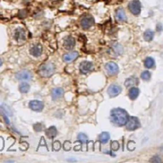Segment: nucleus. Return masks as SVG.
Wrapping results in <instances>:
<instances>
[{"instance_id":"c85d7f7f","label":"nucleus","mask_w":163,"mask_h":163,"mask_svg":"<svg viewBox=\"0 0 163 163\" xmlns=\"http://www.w3.org/2000/svg\"><path fill=\"white\" fill-rule=\"evenodd\" d=\"M151 162H162V160L159 158V156H154L152 159H150Z\"/></svg>"},{"instance_id":"ddd939ff","label":"nucleus","mask_w":163,"mask_h":163,"mask_svg":"<svg viewBox=\"0 0 163 163\" xmlns=\"http://www.w3.org/2000/svg\"><path fill=\"white\" fill-rule=\"evenodd\" d=\"M42 52H43V48L40 44L33 45L30 50L31 55L34 57H39L42 55Z\"/></svg>"},{"instance_id":"20e7f679","label":"nucleus","mask_w":163,"mask_h":163,"mask_svg":"<svg viewBox=\"0 0 163 163\" xmlns=\"http://www.w3.org/2000/svg\"><path fill=\"white\" fill-rule=\"evenodd\" d=\"M128 9L134 15H138L141 12V3L138 0H133L128 3Z\"/></svg>"},{"instance_id":"423d86ee","label":"nucleus","mask_w":163,"mask_h":163,"mask_svg":"<svg viewBox=\"0 0 163 163\" xmlns=\"http://www.w3.org/2000/svg\"><path fill=\"white\" fill-rule=\"evenodd\" d=\"M31 73L29 71H27V70H24V71H21V72H17L15 75V77L19 80V81H23V82H27V81H29L31 79Z\"/></svg>"},{"instance_id":"9b49d317","label":"nucleus","mask_w":163,"mask_h":163,"mask_svg":"<svg viewBox=\"0 0 163 163\" xmlns=\"http://www.w3.org/2000/svg\"><path fill=\"white\" fill-rule=\"evenodd\" d=\"M92 68H93V64L90 61H83L79 65V69L81 72L83 74L88 73L92 70Z\"/></svg>"},{"instance_id":"f8f14e48","label":"nucleus","mask_w":163,"mask_h":163,"mask_svg":"<svg viewBox=\"0 0 163 163\" xmlns=\"http://www.w3.org/2000/svg\"><path fill=\"white\" fill-rule=\"evenodd\" d=\"M75 45H76V41H75L74 38L72 37H67L64 40V48L67 50L72 49L75 47Z\"/></svg>"},{"instance_id":"6ab92c4d","label":"nucleus","mask_w":163,"mask_h":163,"mask_svg":"<svg viewBox=\"0 0 163 163\" xmlns=\"http://www.w3.org/2000/svg\"><path fill=\"white\" fill-rule=\"evenodd\" d=\"M138 94H139V89L136 88V87H132L129 90V92H128V96L133 100H136L138 98Z\"/></svg>"},{"instance_id":"aec40b11","label":"nucleus","mask_w":163,"mask_h":163,"mask_svg":"<svg viewBox=\"0 0 163 163\" xmlns=\"http://www.w3.org/2000/svg\"><path fill=\"white\" fill-rule=\"evenodd\" d=\"M57 134V130L55 127H50L49 128H48V130L46 131V135L48 136V138H53L56 136Z\"/></svg>"},{"instance_id":"a878e982","label":"nucleus","mask_w":163,"mask_h":163,"mask_svg":"<svg viewBox=\"0 0 163 163\" xmlns=\"http://www.w3.org/2000/svg\"><path fill=\"white\" fill-rule=\"evenodd\" d=\"M78 139L82 142V143H85L88 140V137L87 135L84 134H78Z\"/></svg>"},{"instance_id":"412c9836","label":"nucleus","mask_w":163,"mask_h":163,"mask_svg":"<svg viewBox=\"0 0 163 163\" xmlns=\"http://www.w3.org/2000/svg\"><path fill=\"white\" fill-rule=\"evenodd\" d=\"M154 38V31L152 30H147L145 31V32L144 33V38L145 41L150 42Z\"/></svg>"},{"instance_id":"f03ea898","label":"nucleus","mask_w":163,"mask_h":163,"mask_svg":"<svg viewBox=\"0 0 163 163\" xmlns=\"http://www.w3.org/2000/svg\"><path fill=\"white\" fill-rule=\"evenodd\" d=\"M55 66L51 62L42 64L38 68V74L43 77H49L55 73Z\"/></svg>"},{"instance_id":"4468645a","label":"nucleus","mask_w":163,"mask_h":163,"mask_svg":"<svg viewBox=\"0 0 163 163\" xmlns=\"http://www.w3.org/2000/svg\"><path fill=\"white\" fill-rule=\"evenodd\" d=\"M78 56H79V55H78L77 52H75V51L74 52H70V53L65 54V55L63 56V59H64V61L66 62V63H71V62H72L73 60L76 59Z\"/></svg>"},{"instance_id":"a211bd4d","label":"nucleus","mask_w":163,"mask_h":163,"mask_svg":"<svg viewBox=\"0 0 163 163\" xmlns=\"http://www.w3.org/2000/svg\"><path fill=\"white\" fill-rule=\"evenodd\" d=\"M138 83V79L136 76H131L125 81V86L127 88H132Z\"/></svg>"},{"instance_id":"4be33fe9","label":"nucleus","mask_w":163,"mask_h":163,"mask_svg":"<svg viewBox=\"0 0 163 163\" xmlns=\"http://www.w3.org/2000/svg\"><path fill=\"white\" fill-rule=\"evenodd\" d=\"M19 90L20 93H26L27 92H29L30 85L27 83H21L19 86Z\"/></svg>"},{"instance_id":"9d476101","label":"nucleus","mask_w":163,"mask_h":163,"mask_svg":"<svg viewBox=\"0 0 163 163\" xmlns=\"http://www.w3.org/2000/svg\"><path fill=\"white\" fill-rule=\"evenodd\" d=\"M108 93H109V95L112 98V97H116V96H117L119 93L121 92V88L117 85V84H111L110 87H109V89H108Z\"/></svg>"},{"instance_id":"f257e3e1","label":"nucleus","mask_w":163,"mask_h":163,"mask_svg":"<svg viewBox=\"0 0 163 163\" xmlns=\"http://www.w3.org/2000/svg\"><path fill=\"white\" fill-rule=\"evenodd\" d=\"M128 113L121 108L114 109L110 112V120L112 123L116 126L119 127L124 126L128 121Z\"/></svg>"},{"instance_id":"393cba45","label":"nucleus","mask_w":163,"mask_h":163,"mask_svg":"<svg viewBox=\"0 0 163 163\" xmlns=\"http://www.w3.org/2000/svg\"><path fill=\"white\" fill-rule=\"evenodd\" d=\"M150 76H151V74L150 72H148V71H145L141 73V78L143 80H145V81H148L150 79Z\"/></svg>"},{"instance_id":"6e6552de","label":"nucleus","mask_w":163,"mask_h":163,"mask_svg":"<svg viewBox=\"0 0 163 163\" xmlns=\"http://www.w3.org/2000/svg\"><path fill=\"white\" fill-rule=\"evenodd\" d=\"M105 70L108 74L112 76V75L117 74L118 72V65L114 62H109L105 65Z\"/></svg>"},{"instance_id":"bb28decb","label":"nucleus","mask_w":163,"mask_h":163,"mask_svg":"<svg viewBox=\"0 0 163 163\" xmlns=\"http://www.w3.org/2000/svg\"><path fill=\"white\" fill-rule=\"evenodd\" d=\"M34 129L37 131V132H39V131H42L43 128H44V125L41 124V123H36L34 126H33Z\"/></svg>"},{"instance_id":"cd10ccee","label":"nucleus","mask_w":163,"mask_h":163,"mask_svg":"<svg viewBox=\"0 0 163 163\" xmlns=\"http://www.w3.org/2000/svg\"><path fill=\"white\" fill-rule=\"evenodd\" d=\"M111 149L113 150V151H117V149H119L120 147V145H119V143L118 142H117V141H113L112 143H111Z\"/></svg>"},{"instance_id":"0eeeda50","label":"nucleus","mask_w":163,"mask_h":163,"mask_svg":"<svg viewBox=\"0 0 163 163\" xmlns=\"http://www.w3.org/2000/svg\"><path fill=\"white\" fill-rule=\"evenodd\" d=\"M15 40L19 43H24L26 40V31L23 28H17L14 34Z\"/></svg>"},{"instance_id":"7c9ffc66","label":"nucleus","mask_w":163,"mask_h":163,"mask_svg":"<svg viewBox=\"0 0 163 163\" xmlns=\"http://www.w3.org/2000/svg\"><path fill=\"white\" fill-rule=\"evenodd\" d=\"M2 65H3V61H2V59H0V66H1Z\"/></svg>"},{"instance_id":"5701e85b","label":"nucleus","mask_w":163,"mask_h":163,"mask_svg":"<svg viewBox=\"0 0 163 163\" xmlns=\"http://www.w3.org/2000/svg\"><path fill=\"white\" fill-rule=\"evenodd\" d=\"M155 65V60L153 58L151 57H147L146 59H145V66L146 68H152Z\"/></svg>"},{"instance_id":"c756f323","label":"nucleus","mask_w":163,"mask_h":163,"mask_svg":"<svg viewBox=\"0 0 163 163\" xmlns=\"http://www.w3.org/2000/svg\"><path fill=\"white\" fill-rule=\"evenodd\" d=\"M157 30L160 31H162V25L161 24H159L158 26H157Z\"/></svg>"},{"instance_id":"f3484780","label":"nucleus","mask_w":163,"mask_h":163,"mask_svg":"<svg viewBox=\"0 0 163 163\" xmlns=\"http://www.w3.org/2000/svg\"><path fill=\"white\" fill-rule=\"evenodd\" d=\"M64 94V90L61 88H56V89H54L51 92V96H52V99L55 100H58L60 97H62V95Z\"/></svg>"},{"instance_id":"dca6fc26","label":"nucleus","mask_w":163,"mask_h":163,"mask_svg":"<svg viewBox=\"0 0 163 163\" xmlns=\"http://www.w3.org/2000/svg\"><path fill=\"white\" fill-rule=\"evenodd\" d=\"M116 18L117 20L120 21V22H123V21H126L127 20V16H126V13L124 11V10L122 8H119L117 10V12H116Z\"/></svg>"},{"instance_id":"39448f33","label":"nucleus","mask_w":163,"mask_h":163,"mask_svg":"<svg viewBox=\"0 0 163 163\" xmlns=\"http://www.w3.org/2000/svg\"><path fill=\"white\" fill-rule=\"evenodd\" d=\"M94 23V20L91 15H85L81 20V26L83 29H89Z\"/></svg>"},{"instance_id":"7ed1b4c3","label":"nucleus","mask_w":163,"mask_h":163,"mask_svg":"<svg viewBox=\"0 0 163 163\" xmlns=\"http://www.w3.org/2000/svg\"><path fill=\"white\" fill-rule=\"evenodd\" d=\"M126 127L128 131H134L135 129H137L138 128H139L140 126V122L138 121V119L134 117H128V121L126 122Z\"/></svg>"},{"instance_id":"b1692460","label":"nucleus","mask_w":163,"mask_h":163,"mask_svg":"<svg viewBox=\"0 0 163 163\" xmlns=\"http://www.w3.org/2000/svg\"><path fill=\"white\" fill-rule=\"evenodd\" d=\"M110 139V134L106 132H104L100 135V140L102 144H106Z\"/></svg>"},{"instance_id":"2eb2a0df","label":"nucleus","mask_w":163,"mask_h":163,"mask_svg":"<svg viewBox=\"0 0 163 163\" xmlns=\"http://www.w3.org/2000/svg\"><path fill=\"white\" fill-rule=\"evenodd\" d=\"M123 52V48L122 47L118 44H113L110 47V54L114 56H117L120 55L121 53Z\"/></svg>"},{"instance_id":"1a4fd4ad","label":"nucleus","mask_w":163,"mask_h":163,"mask_svg":"<svg viewBox=\"0 0 163 163\" xmlns=\"http://www.w3.org/2000/svg\"><path fill=\"white\" fill-rule=\"evenodd\" d=\"M29 107L34 111H42L44 107V104L42 101L40 100H31L30 102Z\"/></svg>"}]
</instances>
